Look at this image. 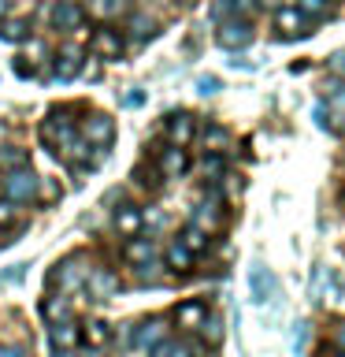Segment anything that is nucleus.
<instances>
[{
  "instance_id": "23",
  "label": "nucleus",
  "mask_w": 345,
  "mask_h": 357,
  "mask_svg": "<svg viewBox=\"0 0 345 357\" xmlns=\"http://www.w3.org/2000/svg\"><path fill=\"white\" fill-rule=\"evenodd\" d=\"M30 164V153L22 149V145H8V149H0V167L4 172H15V167H26Z\"/></svg>"
},
{
  "instance_id": "12",
  "label": "nucleus",
  "mask_w": 345,
  "mask_h": 357,
  "mask_svg": "<svg viewBox=\"0 0 345 357\" xmlns=\"http://www.w3.org/2000/svg\"><path fill=\"white\" fill-rule=\"evenodd\" d=\"M156 164H160V175L163 178H182L186 167H189V156L182 145H167V149L156 156Z\"/></svg>"
},
{
  "instance_id": "26",
  "label": "nucleus",
  "mask_w": 345,
  "mask_h": 357,
  "mask_svg": "<svg viewBox=\"0 0 345 357\" xmlns=\"http://www.w3.org/2000/svg\"><path fill=\"white\" fill-rule=\"evenodd\" d=\"M189 264H193V253H189L182 242H175L171 250H167V268H175V272H186Z\"/></svg>"
},
{
  "instance_id": "11",
  "label": "nucleus",
  "mask_w": 345,
  "mask_h": 357,
  "mask_svg": "<svg viewBox=\"0 0 345 357\" xmlns=\"http://www.w3.org/2000/svg\"><path fill=\"white\" fill-rule=\"evenodd\" d=\"M82 134H86V142H89V145H97V149H108L111 138H115V123L97 112V116H89V119H86Z\"/></svg>"
},
{
  "instance_id": "21",
  "label": "nucleus",
  "mask_w": 345,
  "mask_h": 357,
  "mask_svg": "<svg viewBox=\"0 0 345 357\" xmlns=\"http://www.w3.org/2000/svg\"><path fill=\"white\" fill-rule=\"evenodd\" d=\"M30 22L26 19H0V41H26Z\"/></svg>"
},
{
  "instance_id": "38",
  "label": "nucleus",
  "mask_w": 345,
  "mask_h": 357,
  "mask_svg": "<svg viewBox=\"0 0 345 357\" xmlns=\"http://www.w3.org/2000/svg\"><path fill=\"white\" fill-rule=\"evenodd\" d=\"M15 220V201H0V227Z\"/></svg>"
},
{
  "instance_id": "19",
  "label": "nucleus",
  "mask_w": 345,
  "mask_h": 357,
  "mask_svg": "<svg viewBox=\"0 0 345 357\" xmlns=\"http://www.w3.org/2000/svg\"><path fill=\"white\" fill-rule=\"evenodd\" d=\"M156 253L152 238H127V245H122V257H127L130 264H149Z\"/></svg>"
},
{
  "instance_id": "45",
  "label": "nucleus",
  "mask_w": 345,
  "mask_h": 357,
  "mask_svg": "<svg viewBox=\"0 0 345 357\" xmlns=\"http://www.w3.org/2000/svg\"><path fill=\"white\" fill-rule=\"evenodd\" d=\"M330 357H345V354H342V350H334V354H330Z\"/></svg>"
},
{
  "instance_id": "30",
  "label": "nucleus",
  "mask_w": 345,
  "mask_h": 357,
  "mask_svg": "<svg viewBox=\"0 0 345 357\" xmlns=\"http://www.w3.org/2000/svg\"><path fill=\"white\" fill-rule=\"evenodd\" d=\"M297 11H305L308 19H323L330 11V4L327 0H297Z\"/></svg>"
},
{
  "instance_id": "31",
  "label": "nucleus",
  "mask_w": 345,
  "mask_h": 357,
  "mask_svg": "<svg viewBox=\"0 0 345 357\" xmlns=\"http://www.w3.org/2000/svg\"><path fill=\"white\" fill-rule=\"evenodd\" d=\"M227 138H230V134L223 130V127H208V130H204V145H208L211 153H219L223 145H227Z\"/></svg>"
},
{
  "instance_id": "18",
  "label": "nucleus",
  "mask_w": 345,
  "mask_h": 357,
  "mask_svg": "<svg viewBox=\"0 0 345 357\" xmlns=\"http://www.w3.org/2000/svg\"><path fill=\"white\" fill-rule=\"evenodd\" d=\"M193 227H200V231H208V234H216L219 227H223V212H219V205L216 201H204V205H200L197 212H193Z\"/></svg>"
},
{
  "instance_id": "36",
  "label": "nucleus",
  "mask_w": 345,
  "mask_h": 357,
  "mask_svg": "<svg viewBox=\"0 0 345 357\" xmlns=\"http://www.w3.org/2000/svg\"><path fill=\"white\" fill-rule=\"evenodd\" d=\"M26 268H30V264H11L8 272H0V283H19V279L26 275Z\"/></svg>"
},
{
  "instance_id": "8",
  "label": "nucleus",
  "mask_w": 345,
  "mask_h": 357,
  "mask_svg": "<svg viewBox=\"0 0 345 357\" xmlns=\"http://www.w3.org/2000/svg\"><path fill=\"white\" fill-rule=\"evenodd\" d=\"M342 294V283H338V272L327 264H319L316 272H312V298L316 301H334Z\"/></svg>"
},
{
  "instance_id": "25",
  "label": "nucleus",
  "mask_w": 345,
  "mask_h": 357,
  "mask_svg": "<svg viewBox=\"0 0 345 357\" xmlns=\"http://www.w3.org/2000/svg\"><path fill=\"white\" fill-rule=\"evenodd\" d=\"M41 312L49 317V324H60V320H71V305H67V298H49L41 305Z\"/></svg>"
},
{
  "instance_id": "46",
  "label": "nucleus",
  "mask_w": 345,
  "mask_h": 357,
  "mask_svg": "<svg viewBox=\"0 0 345 357\" xmlns=\"http://www.w3.org/2000/svg\"><path fill=\"white\" fill-rule=\"evenodd\" d=\"M264 4H278V0H264Z\"/></svg>"
},
{
  "instance_id": "9",
  "label": "nucleus",
  "mask_w": 345,
  "mask_h": 357,
  "mask_svg": "<svg viewBox=\"0 0 345 357\" xmlns=\"http://www.w3.org/2000/svg\"><path fill=\"white\" fill-rule=\"evenodd\" d=\"M82 71V49L78 45H60V52H56V82H71V78Z\"/></svg>"
},
{
  "instance_id": "13",
  "label": "nucleus",
  "mask_w": 345,
  "mask_h": 357,
  "mask_svg": "<svg viewBox=\"0 0 345 357\" xmlns=\"http://www.w3.org/2000/svg\"><path fill=\"white\" fill-rule=\"evenodd\" d=\"M163 335H167V320H145L138 331H134V346H138V350H156V346L163 342Z\"/></svg>"
},
{
  "instance_id": "32",
  "label": "nucleus",
  "mask_w": 345,
  "mask_h": 357,
  "mask_svg": "<svg viewBox=\"0 0 345 357\" xmlns=\"http://www.w3.org/2000/svg\"><path fill=\"white\" fill-rule=\"evenodd\" d=\"M127 26H130V33H134V38H149V33L156 30V26H152V19H145V15H130V22H127Z\"/></svg>"
},
{
  "instance_id": "5",
  "label": "nucleus",
  "mask_w": 345,
  "mask_h": 357,
  "mask_svg": "<svg viewBox=\"0 0 345 357\" xmlns=\"http://www.w3.org/2000/svg\"><path fill=\"white\" fill-rule=\"evenodd\" d=\"M275 30L282 33L286 41H294V38H308V33H312L308 15H305V11H297V8H278V11H275Z\"/></svg>"
},
{
  "instance_id": "35",
  "label": "nucleus",
  "mask_w": 345,
  "mask_h": 357,
  "mask_svg": "<svg viewBox=\"0 0 345 357\" xmlns=\"http://www.w3.org/2000/svg\"><path fill=\"white\" fill-rule=\"evenodd\" d=\"M219 86H223V82H219L216 75H200V78H197V89H200V93H204V97L219 93Z\"/></svg>"
},
{
  "instance_id": "17",
  "label": "nucleus",
  "mask_w": 345,
  "mask_h": 357,
  "mask_svg": "<svg viewBox=\"0 0 345 357\" xmlns=\"http://www.w3.org/2000/svg\"><path fill=\"white\" fill-rule=\"evenodd\" d=\"M49 339H52L56 350H74L78 339H82V331H78V324L60 320V324H52V328H49Z\"/></svg>"
},
{
  "instance_id": "24",
  "label": "nucleus",
  "mask_w": 345,
  "mask_h": 357,
  "mask_svg": "<svg viewBox=\"0 0 345 357\" xmlns=\"http://www.w3.org/2000/svg\"><path fill=\"white\" fill-rule=\"evenodd\" d=\"M178 242H182L189 253H204L211 238H208V231H200V227H193V223H189V227L182 231V238H178Z\"/></svg>"
},
{
  "instance_id": "10",
  "label": "nucleus",
  "mask_w": 345,
  "mask_h": 357,
  "mask_svg": "<svg viewBox=\"0 0 345 357\" xmlns=\"http://www.w3.org/2000/svg\"><path fill=\"white\" fill-rule=\"evenodd\" d=\"M82 4L78 0H56V8H52V26L56 30H63V33H71L82 26Z\"/></svg>"
},
{
  "instance_id": "6",
  "label": "nucleus",
  "mask_w": 345,
  "mask_h": 357,
  "mask_svg": "<svg viewBox=\"0 0 345 357\" xmlns=\"http://www.w3.org/2000/svg\"><path fill=\"white\" fill-rule=\"evenodd\" d=\"M163 134H167V142L171 145H186L193 142V134H197V127H193V116L189 112H171L167 116V123H163Z\"/></svg>"
},
{
  "instance_id": "29",
  "label": "nucleus",
  "mask_w": 345,
  "mask_h": 357,
  "mask_svg": "<svg viewBox=\"0 0 345 357\" xmlns=\"http://www.w3.org/2000/svg\"><path fill=\"white\" fill-rule=\"evenodd\" d=\"M152 357H193V350L189 346H182V342H160L152 350Z\"/></svg>"
},
{
  "instance_id": "33",
  "label": "nucleus",
  "mask_w": 345,
  "mask_h": 357,
  "mask_svg": "<svg viewBox=\"0 0 345 357\" xmlns=\"http://www.w3.org/2000/svg\"><path fill=\"white\" fill-rule=\"evenodd\" d=\"M305 342H308V324L297 320V324H294V335H289V346H294V354L305 350Z\"/></svg>"
},
{
  "instance_id": "22",
  "label": "nucleus",
  "mask_w": 345,
  "mask_h": 357,
  "mask_svg": "<svg viewBox=\"0 0 345 357\" xmlns=\"http://www.w3.org/2000/svg\"><path fill=\"white\" fill-rule=\"evenodd\" d=\"M82 339L89 342V346H108V339H111V331H108V324L104 320H89V324H82Z\"/></svg>"
},
{
  "instance_id": "14",
  "label": "nucleus",
  "mask_w": 345,
  "mask_h": 357,
  "mask_svg": "<svg viewBox=\"0 0 345 357\" xmlns=\"http://www.w3.org/2000/svg\"><path fill=\"white\" fill-rule=\"evenodd\" d=\"M145 227V216H141V208L138 205H122L115 212V231H119V238H138Z\"/></svg>"
},
{
  "instance_id": "41",
  "label": "nucleus",
  "mask_w": 345,
  "mask_h": 357,
  "mask_svg": "<svg viewBox=\"0 0 345 357\" xmlns=\"http://www.w3.org/2000/svg\"><path fill=\"white\" fill-rule=\"evenodd\" d=\"M330 71L345 75V52H338V56H334V60H330Z\"/></svg>"
},
{
  "instance_id": "43",
  "label": "nucleus",
  "mask_w": 345,
  "mask_h": 357,
  "mask_svg": "<svg viewBox=\"0 0 345 357\" xmlns=\"http://www.w3.org/2000/svg\"><path fill=\"white\" fill-rule=\"evenodd\" d=\"M8 15V0H0V19H4Z\"/></svg>"
},
{
  "instance_id": "15",
  "label": "nucleus",
  "mask_w": 345,
  "mask_h": 357,
  "mask_svg": "<svg viewBox=\"0 0 345 357\" xmlns=\"http://www.w3.org/2000/svg\"><path fill=\"white\" fill-rule=\"evenodd\" d=\"M86 283H89V294L93 298H111L119 290V275L108 272V268H97V272L86 275Z\"/></svg>"
},
{
  "instance_id": "16",
  "label": "nucleus",
  "mask_w": 345,
  "mask_h": 357,
  "mask_svg": "<svg viewBox=\"0 0 345 357\" xmlns=\"http://www.w3.org/2000/svg\"><path fill=\"white\" fill-rule=\"evenodd\" d=\"M204 317H208V305H204V301H182V305H178V312H175L178 328H186V331H197L200 324H204Z\"/></svg>"
},
{
  "instance_id": "40",
  "label": "nucleus",
  "mask_w": 345,
  "mask_h": 357,
  "mask_svg": "<svg viewBox=\"0 0 345 357\" xmlns=\"http://www.w3.org/2000/svg\"><path fill=\"white\" fill-rule=\"evenodd\" d=\"M0 357H26L22 346H0Z\"/></svg>"
},
{
  "instance_id": "27",
  "label": "nucleus",
  "mask_w": 345,
  "mask_h": 357,
  "mask_svg": "<svg viewBox=\"0 0 345 357\" xmlns=\"http://www.w3.org/2000/svg\"><path fill=\"white\" fill-rule=\"evenodd\" d=\"M86 8H89V15H97V19H111V15H119L122 0H86Z\"/></svg>"
},
{
  "instance_id": "42",
  "label": "nucleus",
  "mask_w": 345,
  "mask_h": 357,
  "mask_svg": "<svg viewBox=\"0 0 345 357\" xmlns=\"http://www.w3.org/2000/svg\"><path fill=\"white\" fill-rule=\"evenodd\" d=\"M334 346L345 354V324H338V331H334Z\"/></svg>"
},
{
  "instance_id": "3",
  "label": "nucleus",
  "mask_w": 345,
  "mask_h": 357,
  "mask_svg": "<svg viewBox=\"0 0 345 357\" xmlns=\"http://www.w3.org/2000/svg\"><path fill=\"white\" fill-rule=\"evenodd\" d=\"M219 45H227V49H245V45H252V22L249 19H219V30H216Z\"/></svg>"
},
{
  "instance_id": "39",
  "label": "nucleus",
  "mask_w": 345,
  "mask_h": 357,
  "mask_svg": "<svg viewBox=\"0 0 345 357\" xmlns=\"http://www.w3.org/2000/svg\"><path fill=\"white\" fill-rule=\"evenodd\" d=\"M230 8H234V11H241V15H249V11L256 8V0H230Z\"/></svg>"
},
{
  "instance_id": "44",
  "label": "nucleus",
  "mask_w": 345,
  "mask_h": 357,
  "mask_svg": "<svg viewBox=\"0 0 345 357\" xmlns=\"http://www.w3.org/2000/svg\"><path fill=\"white\" fill-rule=\"evenodd\" d=\"M60 357H71V350H60Z\"/></svg>"
},
{
  "instance_id": "37",
  "label": "nucleus",
  "mask_w": 345,
  "mask_h": 357,
  "mask_svg": "<svg viewBox=\"0 0 345 357\" xmlns=\"http://www.w3.org/2000/svg\"><path fill=\"white\" fill-rule=\"evenodd\" d=\"M204 175H211V178H219V175H223V156H216V153L204 156Z\"/></svg>"
},
{
  "instance_id": "20",
  "label": "nucleus",
  "mask_w": 345,
  "mask_h": 357,
  "mask_svg": "<svg viewBox=\"0 0 345 357\" xmlns=\"http://www.w3.org/2000/svg\"><path fill=\"white\" fill-rule=\"evenodd\" d=\"M56 279H60V287H63V290H74V287L86 279V268H78V257H71V261H63V264H60V272L52 275V283H56Z\"/></svg>"
},
{
  "instance_id": "7",
  "label": "nucleus",
  "mask_w": 345,
  "mask_h": 357,
  "mask_svg": "<svg viewBox=\"0 0 345 357\" xmlns=\"http://www.w3.org/2000/svg\"><path fill=\"white\" fill-rule=\"evenodd\" d=\"M89 52L100 56V60H119V56H122V38H119V30H108V26L93 30V38H89Z\"/></svg>"
},
{
  "instance_id": "4",
  "label": "nucleus",
  "mask_w": 345,
  "mask_h": 357,
  "mask_svg": "<svg viewBox=\"0 0 345 357\" xmlns=\"http://www.w3.org/2000/svg\"><path fill=\"white\" fill-rule=\"evenodd\" d=\"M249 287H252V301H256V305H267V301L278 298V279H275L271 268H264V264L249 268Z\"/></svg>"
},
{
  "instance_id": "2",
  "label": "nucleus",
  "mask_w": 345,
  "mask_h": 357,
  "mask_svg": "<svg viewBox=\"0 0 345 357\" xmlns=\"http://www.w3.org/2000/svg\"><path fill=\"white\" fill-rule=\"evenodd\" d=\"M0 183H4L8 201H15V205L38 197V175H33L30 167H15V172H8V178H0Z\"/></svg>"
},
{
  "instance_id": "28",
  "label": "nucleus",
  "mask_w": 345,
  "mask_h": 357,
  "mask_svg": "<svg viewBox=\"0 0 345 357\" xmlns=\"http://www.w3.org/2000/svg\"><path fill=\"white\" fill-rule=\"evenodd\" d=\"M200 331H204V339L211 342V346H219L223 342V324H219V317H204V324H200Z\"/></svg>"
},
{
  "instance_id": "1",
  "label": "nucleus",
  "mask_w": 345,
  "mask_h": 357,
  "mask_svg": "<svg viewBox=\"0 0 345 357\" xmlns=\"http://www.w3.org/2000/svg\"><path fill=\"white\" fill-rule=\"evenodd\" d=\"M41 142L56 153H63L67 145L74 142V127H71V119H67V112H52V119L41 123Z\"/></svg>"
},
{
  "instance_id": "34",
  "label": "nucleus",
  "mask_w": 345,
  "mask_h": 357,
  "mask_svg": "<svg viewBox=\"0 0 345 357\" xmlns=\"http://www.w3.org/2000/svg\"><path fill=\"white\" fill-rule=\"evenodd\" d=\"M330 108L338 112V119H345V86L330 82Z\"/></svg>"
}]
</instances>
